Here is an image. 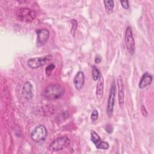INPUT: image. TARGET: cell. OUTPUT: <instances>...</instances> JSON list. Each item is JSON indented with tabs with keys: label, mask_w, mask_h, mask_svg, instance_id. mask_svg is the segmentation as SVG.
I'll use <instances>...</instances> for the list:
<instances>
[{
	"label": "cell",
	"mask_w": 154,
	"mask_h": 154,
	"mask_svg": "<svg viewBox=\"0 0 154 154\" xmlns=\"http://www.w3.org/2000/svg\"><path fill=\"white\" fill-rule=\"evenodd\" d=\"M117 85L118 88V100L120 108H123L125 102V85L122 76L117 77Z\"/></svg>",
	"instance_id": "obj_10"
},
{
	"label": "cell",
	"mask_w": 154,
	"mask_h": 154,
	"mask_svg": "<svg viewBox=\"0 0 154 154\" xmlns=\"http://www.w3.org/2000/svg\"><path fill=\"white\" fill-rule=\"evenodd\" d=\"M90 140L98 149L107 150L109 147V144L106 141L101 140L99 135L94 131H92L90 133Z\"/></svg>",
	"instance_id": "obj_9"
},
{
	"label": "cell",
	"mask_w": 154,
	"mask_h": 154,
	"mask_svg": "<svg viewBox=\"0 0 154 154\" xmlns=\"http://www.w3.org/2000/svg\"><path fill=\"white\" fill-rule=\"evenodd\" d=\"M52 58V56L51 54L42 57L31 58L28 60L27 64L29 68L32 69H35L45 65Z\"/></svg>",
	"instance_id": "obj_5"
},
{
	"label": "cell",
	"mask_w": 154,
	"mask_h": 154,
	"mask_svg": "<svg viewBox=\"0 0 154 154\" xmlns=\"http://www.w3.org/2000/svg\"><path fill=\"white\" fill-rule=\"evenodd\" d=\"M120 2L124 9L128 10L129 8V4L128 1H120Z\"/></svg>",
	"instance_id": "obj_20"
},
{
	"label": "cell",
	"mask_w": 154,
	"mask_h": 154,
	"mask_svg": "<svg viewBox=\"0 0 154 154\" xmlns=\"http://www.w3.org/2000/svg\"><path fill=\"white\" fill-rule=\"evenodd\" d=\"M70 23L72 24V27H71V30H70V32H71V34L73 35V36H75V32L76 31V29H77V28H78V22L77 21L73 19H71L70 20Z\"/></svg>",
	"instance_id": "obj_17"
},
{
	"label": "cell",
	"mask_w": 154,
	"mask_h": 154,
	"mask_svg": "<svg viewBox=\"0 0 154 154\" xmlns=\"http://www.w3.org/2000/svg\"><path fill=\"white\" fill-rule=\"evenodd\" d=\"M98 117H99V112H98V111L96 109H93V111H92L91 114V116H90V119H91V120L94 122H95L96 120H97L98 119Z\"/></svg>",
	"instance_id": "obj_19"
},
{
	"label": "cell",
	"mask_w": 154,
	"mask_h": 154,
	"mask_svg": "<svg viewBox=\"0 0 154 154\" xmlns=\"http://www.w3.org/2000/svg\"><path fill=\"white\" fill-rule=\"evenodd\" d=\"M64 88L58 84L48 85L43 91V97L48 100H55L61 97L64 93Z\"/></svg>",
	"instance_id": "obj_1"
},
{
	"label": "cell",
	"mask_w": 154,
	"mask_h": 154,
	"mask_svg": "<svg viewBox=\"0 0 154 154\" xmlns=\"http://www.w3.org/2000/svg\"><path fill=\"white\" fill-rule=\"evenodd\" d=\"M48 136V131L46 127L42 125L37 126L31 133L32 140L36 143L45 141Z\"/></svg>",
	"instance_id": "obj_4"
},
{
	"label": "cell",
	"mask_w": 154,
	"mask_h": 154,
	"mask_svg": "<svg viewBox=\"0 0 154 154\" xmlns=\"http://www.w3.org/2000/svg\"><path fill=\"white\" fill-rule=\"evenodd\" d=\"M22 94L26 100H30L32 99L34 93L32 91V85L30 82L26 81L24 83L22 89Z\"/></svg>",
	"instance_id": "obj_11"
},
{
	"label": "cell",
	"mask_w": 154,
	"mask_h": 154,
	"mask_svg": "<svg viewBox=\"0 0 154 154\" xmlns=\"http://www.w3.org/2000/svg\"><path fill=\"white\" fill-rule=\"evenodd\" d=\"M92 77L94 81H97L100 78L101 74L100 73L99 70L94 66H92V71H91Z\"/></svg>",
	"instance_id": "obj_16"
},
{
	"label": "cell",
	"mask_w": 154,
	"mask_h": 154,
	"mask_svg": "<svg viewBox=\"0 0 154 154\" xmlns=\"http://www.w3.org/2000/svg\"><path fill=\"white\" fill-rule=\"evenodd\" d=\"M102 61V57L100 55H96L94 58V62L96 64H99Z\"/></svg>",
	"instance_id": "obj_22"
},
{
	"label": "cell",
	"mask_w": 154,
	"mask_h": 154,
	"mask_svg": "<svg viewBox=\"0 0 154 154\" xmlns=\"http://www.w3.org/2000/svg\"><path fill=\"white\" fill-rule=\"evenodd\" d=\"M112 130H113V128L110 125H108L106 126V131L108 132V133H111L112 132Z\"/></svg>",
	"instance_id": "obj_23"
},
{
	"label": "cell",
	"mask_w": 154,
	"mask_h": 154,
	"mask_svg": "<svg viewBox=\"0 0 154 154\" xmlns=\"http://www.w3.org/2000/svg\"><path fill=\"white\" fill-rule=\"evenodd\" d=\"M103 89H104V79L102 75H100V78L98 79V82L96 85V96L97 99L100 100L103 96Z\"/></svg>",
	"instance_id": "obj_14"
},
{
	"label": "cell",
	"mask_w": 154,
	"mask_h": 154,
	"mask_svg": "<svg viewBox=\"0 0 154 154\" xmlns=\"http://www.w3.org/2000/svg\"><path fill=\"white\" fill-rule=\"evenodd\" d=\"M106 13L109 14L112 13L114 7V2L112 0H105L103 1Z\"/></svg>",
	"instance_id": "obj_15"
},
{
	"label": "cell",
	"mask_w": 154,
	"mask_h": 154,
	"mask_svg": "<svg viewBox=\"0 0 154 154\" xmlns=\"http://www.w3.org/2000/svg\"><path fill=\"white\" fill-rule=\"evenodd\" d=\"M37 32V46L41 47L44 46L49 40L50 32L46 28H41L36 30Z\"/></svg>",
	"instance_id": "obj_8"
},
{
	"label": "cell",
	"mask_w": 154,
	"mask_h": 154,
	"mask_svg": "<svg viewBox=\"0 0 154 154\" xmlns=\"http://www.w3.org/2000/svg\"><path fill=\"white\" fill-rule=\"evenodd\" d=\"M116 94V85L115 82L113 81L110 88L109 96L108 99V102H107V106H106L107 114L109 117H111L113 114L114 107L115 104Z\"/></svg>",
	"instance_id": "obj_7"
},
{
	"label": "cell",
	"mask_w": 154,
	"mask_h": 154,
	"mask_svg": "<svg viewBox=\"0 0 154 154\" xmlns=\"http://www.w3.org/2000/svg\"><path fill=\"white\" fill-rule=\"evenodd\" d=\"M70 144V140L67 136H61L53 140L49 146V151L52 152L62 150L67 147Z\"/></svg>",
	"instance_id": "obj_2"
},
{
	"label": "cell",
	"mask_w": 154,
	"mask_h": 154,
	"mask_svg": "<svg viewBox=\"0 0 154 154\" xmlns=\"http://www.w3.org/2000/svg\"><path fill=\"white\" fill-rule=\"evenodd\" d=\"M152 80H153L152 75H150L148 72H145L143 75V76L139 82L138 87L140 89H143V88H146V87H147L148 85L151 84V83L152 82Z\"/></svg>",
	"instance_id": "obj_13"
},
{
	"label": "cell",
	"mask_w": 154,
	"mask_h": 154,
	"mask_svg": "<svg viewBox=\"0 0 154 154\" xmlns=\"http://www.w3.org/2000/svg\"><path fill=\"white\" fill-rule=\"evenodd\" d=\"M141 113H142V114H143V116H144V117H147V116H148V112L147 111V109H146V107L144 106V105H142L141 106Z\"/></svg>",
	"instance_id": "obj_21"
},
{
	"label": "cell",
	"mask_w": 154,
	"mask_h": 154,
	"mask_svg": "<svg viewBox=\"0 0 154 154\" xmlns=\"http://www.w3.org/2000/svg\"><path fill=\"white\" fill-rule=\"evenodd\" d=\"M73 82L75 88L77 90L80 91L82 88L85 82V76L82 71H79L77 72L73 78Z\"/></svg>",
	"instance_id": "obj_12"
},
{
	"label": "cell",
	"mask_w": 154,
	"mask_h": 154,
	"mask_svg": "<svg viewBox=\"0 0 154 154\" xmlns=\"http://www.w3.org/2000/svg\"><path fill=\"white\" fill-rule=\"evenodd\" d=\"M16 16L18 20L29 23L32 22L35 19L36 13L31 8H20L17 10Z\"/></svg>",
	"instance_id": "obj_3"
},
{
	"label": "cell",
	"mask_w": 154,
	"mask_h": 154,
	"mask_svg": "<svg viewBox=\"0 0 154 154\" xmlns=\"http://www.w3.org/2000/svg\"><path fill=\"white\" fill-rule=\"evenodd\" d=\"M55 66L54 64L51 63L47 66V67L45 69V73L47 76H49L51 75L53 70L55 69Z\"/></svg>",
	"instance_id": "obj_18"
},
{
	"label": "cell",
	"mask_w": 154,
	"mask_h": 154,
	"mask_svg": "<svg viewBox=\"0 0 154 154\" xmlns=\"http://www.w3.org/2000/svg\"><path fill=\"white\" fill-rule=\"evenodd\" d=\"M125 43L127 51L131 54H133L135 50V43L132 28L130 26H127L125 32Z\"/></svg>",
	"instance_id": "obj_6"
}]
</instances>
